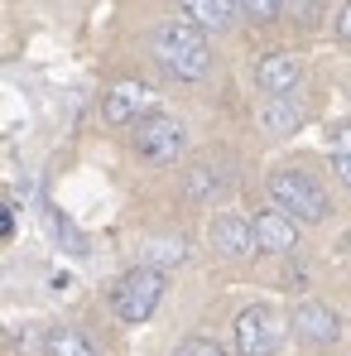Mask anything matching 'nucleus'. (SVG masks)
Returning <instances> with one entry per match:
<instances>
[{"mask_svg": "<svg viewBox=\"0 0 351 356\" xmlns=\"http://www.w3.org/2000/svg\"><path fill=\"white\" fill-rule=\"evenodd\" d=\"M293 332L303 337V342H313V347H332L337 337H342V318L327 308V303H318V298H303V303H293Z\"/></svg>", "mask_w": 351, "mask_h": 356, "instance_id": "0eeeda50", "label": "nucleus"}, {"mask_svg": "<svg viewBox=\"0 0 351 356\" xmlns=\"http://www.w3.org/2000/svg\"><path fill=\"white\" fill-rule=\"evenodd\" d=\"M149 87L145 82H120V87H111L106 92V106H101V116L111 120V125H130V120L149 116Z\"/></svg>", "mask_w": 351, "mask_h": 356, "instance_id": "1a4fd4ad", "label": "nucleus"}, {"mask_svg": "<svg viewBox=\"0 0 351 356\" xmlns=\"http://www.w3.org/2000/svg\"><path fill=\"white\" fill-rule=\"evenodd\" d=\"M284 5H289V15L303 24V29L323 24V15H327V0H284Z\"/></svg>", "mask_w": 351, "mask_h": 356, "instance_id": "dca6fc26", "label": "nucleus"}, {"mask_svg": "<svg viewBox=\"0 0 351 356\" xmlns=\"http://www.w3.org/2000/svg\"><path fill=\"white\" fill-rule=\"evenodd\" d=\"M240 10L265 24V19H279V15H284V0H240Z\"/></svg>", "mask_w": 351, "mask_h": 356, "instance_id": "f3484780", "label": "nucleus"}, {"mask_svg": "<svg viewBox=\"0 0 351 356\" xmlns=\"http://www.w3.org/2000/svg\"><path fill=\"white\" fill-rule=\"evenodd\" d=\"M260 125H265L270 135H293V130L303 125V102H298L293 92H284V97H265Z\"/></svg>", "mask_w": 351, "mask_h": 356, "instance_id": "ddd939ff", "label": "nucleus"}, {"mask_svg": "<svg viewBox=\"0 0 351 356\" xmlns=\"http://www.w3.org/2000/svg\"><path fill=\"white\" fill-rule=\"evenodd\" d=\"M207 241H212V250L222 255V260H250L260 245H255V227L245 222V217H236V212H222V217H212V227H207Z\"/></svg>", "mask_w": 351, "mask_h": 356, "instance_id": "423d86ee", "label": "nucleus"}, {"mask_svg": "<svg viewBox=\"0 0 351 356\" xmlns=\"http://www.w3.org/2000/svg\"><path fill=\"white\" fill-rule=\"evenodd\" d=\"M149 54L159 58V67L178 77V82H197L207 77L212 67V49H207V34L193 24V19H169L149 34Z\"/></svg>", "mask_w": 351, "mask_h": 356, "instance_id": "f257e3e1", "label": "nucleus"}, {"mask_svg": "<svg viewBox=\"0 0 351 356\" xmlns=\"http://www.w3.org/2000/svg\"><path fill=\"white\" fill-rule=\"evenodd\" d=\"M332 169H337V178L351 188V154H332Z\"/></svg>", "mask_w": 351, "mask_h": 356, "instance_id": "aec40b11", "label": "nucleus"}, {"mask_svg": "<svg viewBox=\"0 0 351 356\" xmlns=\"http://www.w3.org/2000/svg\"><path fill=\"white\" fill-rule=\"evenodd\" d=\"M178 10H183V19H193L202 34H227L236 24L240 0H178Z\"/></svg>", "mask_w": 351, "mask_h": 356, "instance_id": "9b49d317", "label": "nucleus"}, {"mask_svg": "<svg viewBox=\"0 0 351 356\" xmlns=\"http://www.w3.org/2000/svg\"><path fill=\"white\" fill-rule=\"evenodd\" d=\"M332 145H337V154H351V120L337 130V135H332Z\"/></svg>", "mask_w": 351, "mask_h": 356, "instance_id": "412c9836", "label": "nucleus"}, {"mask_svg": "<svg viewBox=\"0 0 351 356\" xmlns=\"http://www.w3.org/2000/svg\"><path fill=\"white\" fill-rule=\"evenodd\" d=\"M250 227H255V245L270 250V255H289L293 245H298V222H293L289 212H279V207L260 212Z\"/></svg>", "mask_w": 351, "mask_h": 356, "instance_id": "6e6552de", "label": "nucleus"}, {"mask_svg": "<svg viewBox=\"0 0 351 356\" xmlns=\"http://www.w3.org/2000/svg\"><path fill=\"white\" fill-rule=\"evenodd\" d=\"M183 260H188V245L183 241H154L145 250V265H154V270H169V265H183Z\"/></svg>", "mask_w": 351, "mask_h": 356, "instance_id": "2eb2a0df", "label": "nucleus"}, {"mask_svg": "<svg viewBox=\"0 0 351 356\" xmlns=\"http://www.w3.org/2000/svg\"><path fill=\"white\" fill-rule=\"evenodd\" d=\"M174 356H227L212 337H188V342H178V352Z\"/></svg>", "mask_w": 351, "mask_h": 356, "instance_id": "a211bd4d", "label": "nucleus"}, {"mask_svg": "<svg viewBox=\"0 0 351 356\" xmlns=\"http://www.w3.org/2000/svg\"><path fill=\"white\" fill-rule=\"evenodd\" d=\"M159 298H164V270L135 265L130 275H120L116 294H111V308H116L120 323H149V313L159 308Z\"/></svg>", "mask_w": 351, "mask_h": 356, "instance_id": "7ed1b4c3", "label": "nucleus"}, {"mask_svg": "<svg viewBox=\"0 0 351 356\" xmlns=\"http://www.w3.org/2000/svg\"><path fill=\"white\" fill-rule=\"evenodd\" d=\"M337 39H342V44H351V0L342 5V15H337Z\"/></svg>", "mask_w": 351, "mask_h": 356, "instance_id": "6ab92c4d", "label": "nucleus"}, {"mask_svg": "<svg viewBox=\"0 0 351 356\" xmlns=\"http://www.w3.org/2000/svg\"><path fill=\"white\" fill-rule=\"evenodd\" d=\"M227 188H231V164H222V159H197L188 169V197H197V202H217Z\"/></svg>", "mask_w": 351, "mask_h": 356, "instance_id": "f8f14e48", "label": "nucleus"}, {"mask_svg": "<svg viewBox=\"0 0 351 356\" xmlns=\"http://www.w3.org/2000/svg\"><path fill=\"white\" fill-rule=\"evenodd\" d=\"M44 352H49V356H101V352H97V342H92L82 327H67V323L49 327V337H44Z\"/></svg>", "mask_w": 351, "mask_h": 356, "instance_id": "4468645a", "label": "nucleus"}, {"mask_svg": "<svg viewBox=\"0 0 351 356\" xmlns=\"http://www.w3.org/2000/svg\"><path fill=\"white\" fill-rule=\"evenodd\" d=\"M284 337H289L284 313H275L270 303L240 308V318H236V352L240 356H275L284 347Z\"/></svg>", "mask_w": 351, "mask_h": 356, "instance_id": "20e7f679", "label": "nucleus"}, {"mask_svg": "<svg viewBox=\"0 0 351 356\" xmlns=\"http://www.w3.org/2000/svg\"><path fill=\"white\" fill-rule=\"evenodd\" d=\"M5 232H10V217H5V212H0V236H5Z\"/></svg>", "mask_w": 351, "mask_h": 356, "instance_id": "4be33fe9", "label": "nucleus"}, {"mask_svg": "<svg viewBox=\"0 0 351 356\" xmlns=\"http://www.w3.org/2000/svg\"><path fill=\"white\" fill-rule=\"evenodd\" d=\"M298 77H303V63L284 54V49H275V54H265L260 67H255V82H260V92H270V97H284L298 87Z\"/></svg>", "mask_w": 351, "mask_h": 356, "instance_id": "9d476101", "label": "nucleus"}, {"mask_svg": "<svg viewBox=\"0 0 351 356\" xmlns=\"http://www.w3.org/2000/svg\"><path fill=\"white\" fill-rule=\"evenodd\" d=\"M135 149H140V159H149V164H178V154L188 149V130H183L178 116L149 111V116L135 120Z\"/></svg>", "mask_w": 351, "mask_h": 356, "instance_id": "39448f33", "label": "nucleus"}, {"mask_svg": "<svg viewBox=\"0 0 351 356\" xmlns=\"http://www.w3.org/2000/svg\"><path fill=\"white\" fill-rule=\"evenodd\" d=\"M270 202L279 212H289L293 222H327V212H332L327 188L303 169H275L270 174Z\"/></svg>", "mask_w": 351, "mask_h": 356, "instance_id": "f03ea898", "label": "nucleus"}]
</instances>
